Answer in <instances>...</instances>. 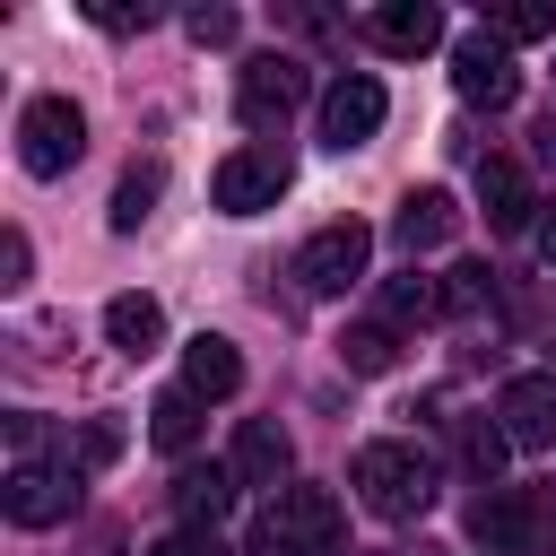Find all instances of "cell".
I'll list each match as a JSON object with an SVG mask.
<instances>
[{
    "label": "cell",
    "instance_id": "cell-13",
    "mask_svg": "<svg viewBox=\"0 0 556 556\" xmlns=\"http://www.w3.org/2000/svg\"><path fill=\"white\" fill-rule=\"evenodd\" d=\"M452 226H460V208H452V191L443 182H426V191H408L400 200V217H391V243L417 261V252H434V243H452Z\"/></svg>",
    "mask_w": 556,
    "mask_h": 556
},
{
    "label": "cell",
    "instance_id": "cell-27",
    "mask_svg": "<svg viewBox=\"0 0 556 556\" xmlns=\"http://www.w3.org/2000/svg\"><path fill=\"white\" fill-rule=\"evenodd\" d=\"M35 278V243H26V226H9L0 235V287H26Z\"/></svg>",
    "mask_w": 556,
    "mask_h": 556
},
{
    "label": "cell",
    "instance_id": "cell-6",
    "mask_svg": "<svg viewBox=\"0 0 556 556\" xmlns=\"http://www.w3.org/2000/svg\"><path fill=\"white\" fill-rule=\"evenodd\" d=\"M269 530H278L295 556H339V539H348V513H339V495H330V486H278V504H269Z\"/></svg>",
    "mask_w": 556,
    "mask_h": 556
},
{
    "label": "cell",
    "instance_id": "cell-29",
    "mask_svg": "<svg viewBox=\"0 0 556 556\" xmlns=\"http://www.w3.org/2000/svg\"><path fill=\"white\" fill-rule=\"evenodd\" d=\"M191 35L200 43H235V9H191Z\"/></svg>",
    "mask_w": 556,
    "mask_h": 556
},
{
    "label": "cell",
    "instance_id": "cell-30",
    "mask_svg": "<svg viewBox=\"0 0 556 556\" xmlns=\"http://www.w3.org/2000/svg\"><path fill=\"white\" fill-rule=\"evenodd\" d=\"M252 556H295V547H287V539L269 530V513H261V530H252Z\"/></svg>",
    "mask_w": 556,
    "mask_h": 556
},
{
    "label": "cell",
    "instance_id": "cell-24",
    "mask_svg": "<svg viewBox=\"0 0 556 556\" xmlns=\"http://www.w3.org/2000/svg\"><path fill=\"white\" fill-rule=\"evenodd\" d=\"M504 452H513V443H504V426H478V417L460 426V469H469L478 486H486V478L504 469Z\"/></svg>",
    "mask_w": 556,
    "mask_h": 556
},
{
    "label": "cell",
    "instance_id": "cell-4",
    "mask_svg": "<svg viewBox=\"0 0 556 556\" xmlns=\"http://www.w3.org/2000/svg\"><path fill=\"white\" fill-rule=\"evenodd\" d=\"M365 261H374V226H365V217H330V226L304 235L295 278H304L313 295H348V287L365 278Z\"/></svg>",
    "mask_w": 556,
    "mask_h": 556
},
{
    "label": "cell",
    "instance_id": "cell-3",
    "mask_svg": "<svg viewBox=\"0 0 556 556\" xmlns=\"http://www.w3.org/2000/svg\"><path fill=\"white\" fill-rule=\"evenodd\" d=\"M287 182H295L287 148H278V139H252V148H235V156L208 174V200H217L226 217H261V208L287 200Z\"/></svg>",
    "mask_w": 556,
    "mask_h": 556
},
{
    "label": "cell",
    "instance_id": "cell-12",
    "mask_svg": "<svg viewBox=\"0 0 556 556\" xmlns=\"http://www.w3.org/2000/svg\"><path fill=\"white\" fill-rule=\"evenodd\" d=\"M478 200H486V226H495V235H521V226L539 217V191H530V174H521L513 156H486V165H478Z\"/></svg>",
    "mask_w": 556,
    "mask_h": 556
},
{
    "label": "cell",
    "instance_id": "cell-20",
    "mask_svg": "<svg viewBox=\"0 0 556 556\" xmlns=\"http://www.w3.org/2000/svg\"><path fill=\"white\" fill-rule=\"evenodd\" d=\"M148 434H156V452H191L200 443V400L174 382V391H156L148 400Z\"/></svg>",
    "mask_w": 556,
    "mask_h": 556
},
{
    "label": "cell",
    "instance_id": "cell-21",
    "mask_svg": "<svg viewBox=\"0 0 556 556\" xmlns=\"http://www.w3.org/2000/svg\"><path fill=\"white\" fill-rule=\"evenodd\" d=\"M434 313H443V287H434V278H417V269H408V278H391V287H382V321H391V330L434 321Z\"/></svg>",
    "mask_w": 556,
    "mask_h": 556
},
{
    "label": "cell",
    "instance_id": "cell-23",
    "mask_svg": "<svg viewBox=\"0 0 556 556\" xmlns=\"http://www.w3.org/2000/svg\"><path fill=\"white\" fill-rule=\"evenodd\" d=\"M486 35L513 52V43H539V35H556V9H530V0H513V9H495L486 17Z\"/></svg>",
    "mask_w": 556,
    "mask_h": 556
},
{
    "label": "cell",
    "instance_id": "cell-18",
    "mask_svg": "<svg viewBox=\"0 0 556 556\" xmlns=\"http://www.w3.org/2000/svg\"><path fill=\"white\" fill-rule=\"evenodd\" d=\"M104 339H113L122 356H156V348H165V304L139 295V287L113 295V304H104Z\"/></svg>",
    "mask_w": 556,
    "mask_h": 556
},
{
    "label": "cell",
    "instance_id": "cell-25",
    "mask_svg": "<svg viewBox=\"0 0 556 556\" xmlns=\"http://www.w3.org/2000/svg\"><path fill=\"white\" fill-rule=\"evenodd\" d=\"M434 287H443V313H478V304L495 295V278H486L478 261H452V269H443Z\"/></svg>",
    "mask_w": 556,
    "mask_h": 556
},
{
    "label": "cell",
    "instance_id": "cell-22",
    "mask_svg": "<svg viewBox=\"0 0 556 556\" xmlns=\"http://www.w3.org/2000/svg\"><path fill=\"white\" fill-rule=\"evenodd\" d=\"M339 365H348V374H391V365H400V339H391V321H365V330H348V339H339Z\"/></svg>",
    "mask_w": 556,
    "mask_h": 556
},
{
    "label": "cell",
    "instance_id": "cell-32",
    "mask_svg": "<svg viewBox=\"0 0 556 556\" xmlns=\"http://www.w3.org/2000/svg\"><path fill=\"white\" fill-rule=\"evenodd\" d=\"M539 139H547V156H556V122H547V130H539Z\"/></svg>",
    "mask_w": 556,
    "mask_h": 556
},
{
    "label": "cell",
    "instance_id": "cell-9",
    "mask_svg": "<svg viewBox=\"0 0 556 556\" xmlns=\"http://www.w3.org/2000/svg\"><path fill=\"white\" fill-rule=\"evenodd\" d=\"M0 513L17 521V530H52V521H70L78 513V478H61V469H9V486H0Z\"/></svg>",
    "mask_w": 556,
    "mask_h": 556
},
{
    "label": "cell",
    "instance_id": "cell-2",
    "mask_svg": "<svg viewBox=\"0 0 556 556\" xmlns=\"http://www.w3.org/2000/svg\"><path fill=\"white\" fill-rule=\"evenodd\" d=\"M78 148H87V113H78L70 96H26V104H17V165H26L35 182L70 174Z\"/></svg>",
    "mask_w": 556,
    "mask_h": 556
},
{
    "label": "cell",
    "instance_id": "cell-11",
    "mask_svg": "<svg viewBox=\"0 0 556 556\" xmlns=\"http://www.w3.org/2000/svg\"><path fill=\"white\" fill-rule=\"evenodd\" d=\"M226 469H235L243 486H287V469H295V443H287V426H269V417H243V426H235V452H226Z\"/></svg>",
    "mask_w": 556,
    "mask_h": 556
},
{
    "label": "cell",
    "instance_id": "cell-19",
    "mask_svg": "<svg viewBox=\"0 0 556 556\" xmlns=\"http://www.w3.org/2000/svg\"><path fill=\"white\" fill-rule=\"evenodd\" d=\"M156 191H165V156H139V165L113 182V208H104V217H113V235H139V226L156 217Z\"/></svg>",
    "mask_w": 556,
    "mask_h": 556
},
{
    "label": "cell",
    "instance_id": "cell-28",
    "mask_svg": "<svg viewBox=\"0 0 556 556\" xmlns=\"http://www.w3.org/2000/svg\"><path fill=\"white\" fill-rule=\"evenodd\" d=\"M148 556H226V547H217V530H165Z\"/></svg>",
    "mask_w": 556,
    "mask_h": 556
},
{
    "label": "cell",
    "instance_id": "cell-5",
    "mask_svg": "<svg viewBox=\"0 0 556 556\" xmlns=\"http://www.w3.org/2000/svg\"><path fill=\"white\" fill-rule=\"evenodd\" d=\"M295 104H304V61H295V52H261V61H243V78H235V113H243V130H278Z\"/></svg>",
    "mask_w": 556,
    "mask_h": 556
},
{
    "label": "cell",
    "instance_id": "cell-1",
    "mask_svg": "<svg viewBox=\"0 0 556 556\" xmlns=\"http://www.w3.org/2000/svg\"><path fill=\"white\" fill-rule=\"evenodd\" d=\"M348 486H356V504H365L374 521H417V513L434 504V469H426L408 443H365V452L348 460Z\"/></svg>",
    "mask_w": 556,
    "mask_h": 556
},
{
    "label": "cell",
    "instance_id": "cell-26",
    "mask_svg": "<svg viewBox=\"0 0 556 556\" xmlns=\"http://www.w3.org/2000/svg\"><path fill=\"white\" fill-rule=\"evenodd\" d=\"M122 443H130V434H122V417H87V426H78V460H87V469H113V460H122Z\"/></svg>",
    "mask_w": 556,
    "mask_h": 556
},
{
    "label": "cell",
    "instance_id": "cell-14",
    "mask_svg": "<svg viewBox=\"0 0 556 556\" xmlns=\"http://www.w3.org/2000/svg\"><path fill=\"white\" fill-rule=\"evenodd\" d=\"M182 391H191V400H235V391H243V356H235L226 330H200V339L182 348Z\"/></svg>",
    "mask_w": 556,
    "mask_h": 556
},
{
    "label": "cell",
    "instance_id": "cell-7",
    "mask_svg": "<svg viewBox=\"0 0 556 556\" xmlns=\"http://www.w3.org/2000/svg\"><path fill=\"white\" fill-rule=\"evenodd\" d=\"M391 122V96H382V78H365V70H348L330 96H321V148H365L374 130Z\"/></svg>",
    "mask_w": 556,
    "mask_h": 556
},
{
    "label": "cell",
    "instance_id": "cell-31",
    "mask_svg": "<svg viewBox=\"0 0 556 556\" xmlns=\"http://www.w3.org/2000/svg\"><path fill=\"white\" fill-rule=\"evenodd\" d=\"M539 261H556V200L539 208Z\"/></svg>",
    "mask_w": 556,
    "mask_h": 556
},
{
    "label": "cell",
    "instance_id": "cell-16",
    "mask_svg": "<svg viewBox=\"0 0 556 556\" xmlns=\"http://www.w3.org/2000/svg\"><path fill=\"white\" fill-rule=\"evenodd\" d=\"M391 61H417V52H434L443 43V9H426V0H391V9H374V26H365Z\"/></svg>",
    "mask_w": 556,
    "mask_h": 556
},
{
    "label": "cell",
    "instance_id": "cell-10",
    "mask_svg": "<svg viewBox=\"0 0 556 556\" xmlns=\"http://www.w3.org/2000/svg\"><path fill=\"white\" fill-rule=\"evenodd\" d=\"M495 417H504V443H521V452L556 443V374H513L495 391Z\"/></svg>",
    "mask_w": 556,
    "mask_h": 556
},
{
    "label": "cell",
    "instance_id": "cell-8",
    "mask_svg": "<svg viewBox=\"0 0 556 556\" xmlns=\"http://www.w3.org/2000/svg\"><path fill=\"white\" fill-rule=\"evenodd\" d=\"M452 87L469 96V104H486V113H504L513 96H521V70H513V52L478 26V35H460L452 43Z\"/></svg>",
    "mask_w": 556,
    "mask_h": 556
},
{
    "label": "cell",
    "instance_id": "cell-15",
    "mask_svg": "<svg viewBox=\"0 0 556 556\" xmlns=\"http://www.w3.org/2000/svg\"><path fill=\"white\" fill-rule=\"evenodd\" d=\"M530 521H539V504L513 495V486H486V495L469 504V530L486 539V556H521V547H530Z\"/></svg>",
    "mask_w": 556,
    "mask_h": 556
},
{
    "label": "cell",
    "instance_id": "cell-17",
    "mask_svg": "<svg viewBox=\"0 0 556 556\" xmlns=\"http://www.w3.org/2000/svg\"><path fill=\"white\" fill-rule=\"evenodd\" d=\"M235 486H243L235 469H217V460L200 469V460H191V469L174 478V513H182V530H217V521L235 513Z\"/></svg>",
    "mask_w": 556,
    "mask_h": 556
}]
</instances>
